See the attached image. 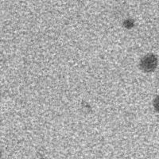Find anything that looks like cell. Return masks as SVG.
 Returning <instances> with one entry per match:
<instances>
[{"instance_id": "cell-1", "label": "cell", "mask_w": 159, "mask_h": 159, "mask_svg": "<svg viewBox=\"0 0 159 159\" xmlns=\"http://www.w3.org/2000/svg\"><path fill=\"white\" fill-rule=\"evenodd\" d=\"M157 66V58L153 53L143 57L139 62V68L146 72H154Z\"/></svg>"}, {"instance_id": "cell-2", "label": "cell", "mask_w": 159, "mask_h": 159, "mask_svg": "<svg viewBox=\"0 0 159 159\" xmlns=\"http://www.w3.org/2000/svg\"><path fill=\"white\" fill-rule=\"evenodd\" d=\"M123 25H124L125 27L127 28V29H131V28L134 25V20H132V19L125 20L124 22H123Z\"/></svg>"}, {"instance_id": "cell-3", "label": "cell", "mask_w": 159, "mask_h": 159, "mask_svg": "<svg viewBox=\"0 0 159 159\" xmlns=\"http://www.w3.org/2000/svg\"><path fill=\"white\" fill-rule=\"evenodd\" d=\"M2 150H1V149H0V158L2 157Z\"/></svg>"}, {"instance_id": "cell-4", "label": "cell", "mask_w": 159, "mask_h": 159, "mask_svg": "<svg viewBox=\"0 0 159 159\" xmlns=\"http://www.w3.org/2000/svg\"><path fill=\"white\" fill-rule=\"evenodd\" d=\"M0 97H1V91H0Z\"/></svg>"}, {"instance_id": "cell-5", "label": "cell", "mask_w": 159, "mask_h": 159, "mask_svg": "<svg viewBox=\"0 0 159 159\" xmlns=\"http://www.w3.org/2000/svg\"><path fill=\"white\" fill-rule=\"evenodd\" d=\"M40 159H45V158H40Z\"/></svg>"}]
</instances>
